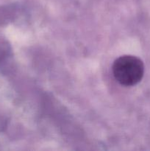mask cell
Wrapping results in <instances>:
<instances>
[{
    "mask_svg": "<svg viewBox=\"0 0 150 151\" xmlns=\"http://www.w3.org/2000/svg\"><path fill=\"white\" fill-rule=\"evenodd\" d=\"M113 73L119 83L124 86H132L138 83L143 78L144 63L135 56H121L113 63Z\"/></svg>",
    "mask_w": 150,
    "mask_h": 151,
    "instance_id": "1",
    "label": "cell"
}]
</instances>
